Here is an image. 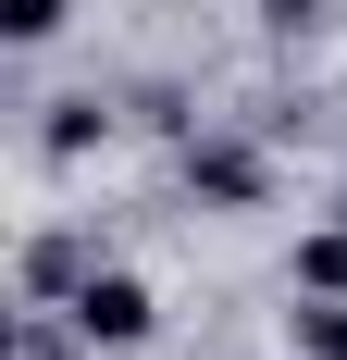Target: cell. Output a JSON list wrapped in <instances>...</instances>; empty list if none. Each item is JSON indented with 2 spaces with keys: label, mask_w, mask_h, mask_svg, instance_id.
<instances>
[{
  "label": "cell",
  "mask_w": 347,
  "mask_h": 360,
  "mask_svg": "<svg viewBox=\"0 0 347 360\" xmlns=\"http://www.w3.org/2000/svg\"><path fill=\"white\" fill-rule=\"evenodd\" d=\"M298 298H347V224H310L298 236Z\"/></svg>",
  "instance_id": "cell-5"
},
{
  "label": "cell",
  "mask_w": 347,
  "mask_h": 360,
  "mask_svg": "<svg viewBox=\"0 0 347 360\" xmlns=\"http://www.w3.org/2000/svg\"><path fill=\"white\" fill-rule=\"evenodd\" d=\"M63 25H74V0H0V37L13 50H50Z\"/></svg>",
  "instance_id": "cell-6"
},
{
  "label": "cell",
  "mask_w": 347,
  "mask_h": 360,
  "mask_svg": "<svg viewBox=\"0 0 347 360\" xmlns=\"http://www.w3.org/2000/svg\"><path fill=\"white\" fill-rule=\"evenodd\" d=\"M87 274H100V261H87V236H37V249H25V298H37V311H63Z\"/></svg>",
  "instance_id": "cell-3"
},
{
  "label": "cell",
  "mask_w": 347,
  "mask_h": 360,
  "mask_svg": "<svg viewBox=\"0 0 347 360\" xmlns=\"http://www.w3.org/2000/svg\"><path fill=\"white\" fill-rule=\"evenodd\" d=\"M63 323L87 335V348H149V323H162V311H149L137 274H87V286L63 298Z\"/></svg>",
  "instance_id": "cell-1"
},
{
  "label": "cell",
  "mask_w": 347,
  "mask_h": 360,
  "mask_svg": "<svg viewBox=\"0 0 347 360\" xmlns=\"http://www.w3.org/2000/svg\"><path fill=\"white\" fill-rule=\"evenodd\" d=\"M285 348L298 360H347V298H298L285 311Z\"/></svg>",
  "instance_id": "cell-4"
},
{
  "label": "cell",
  "mask_w": 347,
  "mask_h": 360,
  "mask_svg": "<svg viewBox=\"0 0 347 360\" xmlns=\"http://www.w3.org/2000/svg\"><path fill=\"white\" fill-rule=\"evenodd\" d=\"M74 348H87L74 323H63V335H50V323H25V335H13V360H74Z\"/></svg>",
  "instance_id": "cell-8"
},
{
  "label": "cell",
  "mask_w": 347,
  "mask_h": 360,
  "mask_svg": "<svg viewBox=\"0 0 347 360\" xmlns=\"http://www.w3.org/2000/svg\"><path fill=\"white\" fill-rule=\"evenodd\" d=\"M186 186H199L211 212H261V199H273V162L248 137H186Z\"/></svg>",
  "instance_id": "cell-2"
},
{
  "label": "cell",
  "mask_w": 347,
  "mask_h": 360,
  "mask_svg": "<svg viewBox=\"0 0 347 360\" xmlns=\"http://www.w3.org/2000/svg\"><path fill=\"white\" fill-rule=\"evenodd\" d=\"M261 25H273V37H310V25H322V0H261Z\"/></svg>",
  "instance_id": "cell-9"
},
{
  "label": "cell",
  "mask_w": 347,
  "mask_h": 360,
  "mask_svg": "<svg viewBox=\"0 0 347 360\" xmlns=\"http://www.w3.org/2000/svg\"><path fill=\"white\" fill-rule=\"evenodd\" d=\"M100 137H112L100 100H50V162H74V149H100Z\"/></svg>",
  "instance_id": "cell-7"
}]
</instances>
